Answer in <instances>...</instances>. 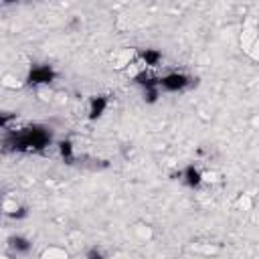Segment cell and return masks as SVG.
Masks as SVG:
<instances>
[{
	"label": "cell",
	"instance_id": "cell-3",
	"mask_svg": "<svg viewBox=\"0 0 259 259\" xmlns=\"http://www.w3.org/2000/svg\"><path fill=\"white\" fill-rule=\"evenodd\" d=\"M55 77H57V73H55L53 67H49V65H38V67H32V69H30L26 81H28L30 85H49V83L55 81Z\"/></svg>",
	"mask_w": 259,
	"mask_h": 259
},
{
	"label": "cell",
	"instance_id": "cell-10",
	"mask_svg": "<svg viewBox=\"0 0 259 259\" xmlns=\"http://www.w3.org/2000/svg\"><path fill=\"white\" fill-rule=\"evenodd\" d=\"M85 257H87V259H105V257H103V251H101L99 247H91Z\"/></svg>",
	"mask_w": 259,
	"mask_h": 259
},
{
	"label": "cell",
	"instance_id": "cell-8",
	"mask_svg": "<svg viewBox=\"0 0 259 259\" xmlns=\"http://www.w3.org/2000/svg\"><path fill=\"white\" fill-rule=\"evenodd\" d=\"M59 154H61V158H63L67 164H71V162L75 160L73 142H71V140H63V142H59Z\"/></svg>",
	"mask_w": 259,
	"mask_h": 259
},
{
	"label": "cell",
	"instance_id": "cell-6",
	"mask_svg": "<svg viewBox=\"0 0 259 259\" xmlns=\"http://www.w3.org/2000/svg\"><path fill=\"white\" fill-rule=\"evenodd\" d=\"M140 57H142V63L146 67H158L160 61H162V53L156 51V49H144Z\"/></svg>",
	"mask_w": 259,
	"mask_h": 259
},
{
	"label": "cell",
	"instance_id": "cell-7",
	"mask_svg": "<svg viewBox=\"0 0 259 259\" xmlns=\"http://www.w3.org/2000/svg\"><path fill=\"white\" fill-rule=\"evenodd\" d=\"M10 247H12V251H16V253H28V251L32 249V243H30L26 237L14 235V237H10Z\"/></svg>",
	"mask_w": 259,
	"mask_h": 259
},
{
	"label": "cell",
	"instance_id": "cell-1",
	"mask_svg": "<svg viewBox=\"0 0 259 259\" xmlns=\"http://www.w3.org/2000/svg\"><path fill=\"white\" fill-rule=\"evenodd\" d=\"M51 144V132L40 125H30L6 136V146L16 152H42Z\"/></svg>",
	"mask_w": 259,
	"mask_h": 259
},
{
	"label": "cell",
	"instance_id": "cell-11",
	"mask_svg": "<svg viewBox=\"0 0 259 259\" xmlns=\"http://www.w3.org/2000/svg\"><path fill=\"white\" fill-rule=\"evenodd\" d=\"M12 219H22V217H26L28 214V210H26V206H18V208H14L12 212H8Z\"/></svg>",
	"mask_w": 259,
	"mask_h": 259
},
{
	"label": "cell",
	"instance_id": "cell-4",
	"mask_svg": "<svg viewBox=\"0 0 259 259\" xmlns=\"http://www.w3.org/2000/svg\"><path fill=\"white\" fill-rule=\"evenodd\" d=\"M180 176H182V180L186 182V186H190V188H198V186L202 184V172H200L194 164L186 166Z\"/></svg>",
	"mask_w": 259,
	"mask_h": 259
},
{
	"label": "cell",
	"instance_id": "cell-5",
	"mask_svg": "<svg viewBox=\"0 0 259 259\" xmlns=\"http://www.w3.org/2000/svg\"><path fill=\"white\" fill-rule=\"evenodd\" d=\"M105 109H107V97H103V95L91 97V101H89V119L101 117Z\"/></svg>",
	"mask_w": 259,
	"mask_h": 259
},
{
	"label": "cell",
	"instance_id": "cell-9",
	"mask_svg": "<svg viewBox=\"0 0 259 259\" xmlns=\"http://www.w3.org/2000/svg\"><path fill=\"white\" fill-rule=\"evenodd\" d=\"M160 97V87H150V89H144V99L146 103H156Z\"/></svg>",
	"mask_w": 259,
	"mask_h": 259
},
{
	"label": "cell",
	"instance_id": "cell-2",
	"mask_svg": "<svg viewBox=\"0 0 259 259\" xmlns=\"http://www.w3.org/2000/svg\"><path fill=\"white\" fill-rule=\"evenodd\" d=\"M188 85H190V77L184 73H168V75L160 77V89H164V91L176 93V91L186 89Z\"/></svg>",
	"mask_w": 259,
	"mask_h": 259
}]
</instances>
